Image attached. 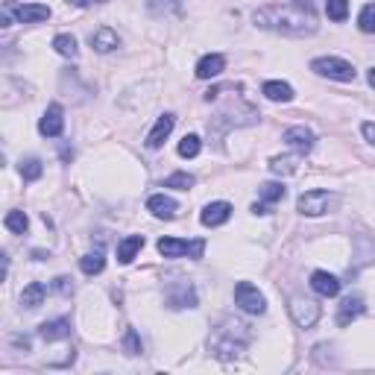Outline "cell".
<instances>
[{"label": "cell", "mask_w": 375, "mask_h": 375, "mask_svg": "<svg viewBox=\"0 0 375 375\" xmlns=\"http://www.w3.org/2000/svg\"><path fill=\"white\" fill-rule=\"evenodd\" d=\"M358 27H360V33H375V3H367L364 9H360Z\"/></svg>", "instance_id": "30"}, {"label": "cell", "mask_w": 375, "mask_h": 375, "mask_svg": "<svg viewBox=\"0 0 375 375\" xmlns=\"http://www.w3.org/2000/svg\"><path fill=\"white\" fill-rule=\"evenodd\" d=\"M91 3H106V0H91Z\"/></svg>", "instance_id": "38"}, {"label": "cell", "mask_w": 375, "mask_h": 375, "mask_svg": "<svg viewBox=\"0 0 375 375\" xmlns=\"http://www.w3.org/2000/svg\"><path fill=\"white\" fill-rule=\"evenodd\" d=\"M158 253L165 258H203L205 241H179V237H161Z\"/></svg>", "instance_id": "5"}, {"label": "cell", "mask_w": 375, "mask_h": 375, "mask_svg": "<svg viewBox=\"0 0 375 375\" xmlns=\"http://www.w3.org/2000/svg\"><path fill=\"white\" fill-rule=\"evenodd\" d=\"M91 47L97 50V53H111V50H118L120 47V39H118V33L111 30V27H100L97 33H91Z\"/></svg>", "instance_id": "18"}, {"label": "cell", "mask_w": 375, "mask_h": 375, "mask_svg": "<svg viewBox=\"0 0 375 375\" xmlns=\"http://www.w3.org/2000/svg\"><path fill=\"white\" fill-rule=\"evenodd\" d=\"M103 267H106V258H103V253H89L82 261H80V270L85 273V276H97V273H103Z\"/></svg>", "instance_id": "23"}, {"label": "cell", "mask_w": 375, "mask_h": 375, "mask_svg": "<svg viewBox=\"0 0 375 375\" xmlns=\"http://www.w3.org/2000/svg\"><path fill=\"white\" fill-rule=\"evenodd\" d=\"M39 334H42V340H47V343H53V340H65V337L71 334V320L59 317V320L42 322V326H39Z\"/></svg>", "instance_id": "17"}, {"label": "cell", "mask_w": 375, "mask_h": 375, "mask_svg": "<svg viewBox=\"0 0 375 375\" xmlns=\"http://www.w3.org/2000/svg\"><path fill=\"white\" fill-rule=\"evenodd\" d=\"M141 246H144V235L123 237V241L118 244V261H120V264H129V261L141 253Z\"/></svg>", "instance_id": "20"}, {"label": "cell", "mask_w": 375, "mask_h": 375, "mask_svg": "<svg viewBox=\"0 0 375 375\" xmlns=\"http://www.w3.org/2000/svg\"><path fill=\"white\" fill-rule=\"evenodd\" d=\"M264 97L267 100H273V103H291L293 100V89L287 82H279V80H270V82H264Z\"/></svg>", "instance_id": "21"}, {"label": "cell", "mask_w": 375, "mask_h": 375, "mask_svg": "<svg viewBox=\"0 0 375 375\" xmlns=\"http://www.w3.org/2000/svg\"><path fill=\"white\" fill-rule=\"evenodd\" d=\"M71 6H80V9H85V6H91V0H68Z\"/></svg>", "instance_id": "36"}, {"label": "cell", "mask_w": 375, "mask_h": 375, "mask_svg": "<svg viewBox=\"0 0 375 375\" xmlns=\"http://www.w3.org/2000/svg\"><path fill=\"white\" fill-rule=\"evenodd\" d=\"M232 217V205L229 203H208L205 208H203V214H199V220H203V226H208V229H217V226H223Z\"/></svg>", "instance_id": "12"}, {"label": "cell", "mask_w": 375, "mask_h": 375, "mask_svg": "<svg viewBox=\"0 0 375 375\" xmlns=\"http://www.w3.org/2000/svg\"><path fill=\"white\" fill-rule=\"evenodd\" d=\"M364 314V299L360 296H346L340 308H337V326H349L352 320H358Z\"/></svg>", "instance_id": "15"}, {"label": "cell", "mask_w": 375, "mask_h": 375, "mask_svg": "<svg viewBox=\"0 0 375 375\" xmlns=\"http://www.w3.org/2000/svg\"><path fill=\"white\" fill-rule=\"evenodd\" d=\"M3 223H6V229L15 232V235H24V232H27V226H30V220H27V214H24V211H9Z\"/></svg>", "instance_id": "27"}, {"label": "cell", "mask_w": 375, "mask_h": 375, "mask_svg": "<svg viewBox=\"0 0 375 375\" xmlns=\"http://www.w3.org/2000/svg\"><path fill=\"white\" fill-rule=\"evenodd\" d=\"M199 149H203V141H199V135H185V138L179 141V156H182V158L199 156Z\"/></svg>", "instance_id": "26"}, {"label": "cell", "mask_w": 375, "mask_h": 375, "mask_svg": "<svg viewBox=\"0 0 375 375\" xmlns=\"http://www.w3.org/2000/svg\"><path fill=\"white\" fill-rule=\"evenodd\" d=\"M360 132H364V138L375 147V123H364V127H360Z\"/></svg>", "instance_id": "35"}, {"label": "cell", "mask_w": 375, "mask_h": 375, "mask_svg": "<svg viewBox=\"0 0 375 375\" xmlns=\"http://www.w3.org/2000/svg\"><path fill=\"white\" fill-rule=\"evenodd\" d=\"M326 15L331 21H346L349 15V0H326Z\"/></svg>", "instance_id": "29"}, {"label": "cell", "mask_w": 375, "mask_h": 375, "mask_svg": "<svg viewBox=\"0 0 375 375\" xmlns=\"http://www.w3.org/2000/svg\"><path fill=\"white\" fill-rule=\"evenodd\" d=\"M65 111H62V106H50L44 111V118L39 120V132L44 135V138H59L62 129H65Z\"/></svg>", "instance_id": "11"}, {"label": "cell", "mask_w": 375, "mask_h": 375, "mask_svg": "<svg viewBox=\"0 0 375 375\" xmlns=\"http://www.w3.org/2000/svg\"><path fill=\"white\" fill-rule=\"evenodd\" d=\"M165 302L173 308V311H179V308H194L196 305V291H194V284L191 282H173L167 287V293H165Z\"/></svg>", "instance_id": "9"}, {"label": "cell", "mask_w": 375, "mask_h": 375, "mask_svg": "<svg viewBox=\"0 0 375 375\" xmlns=\"http://www.w3.org/2000/svg\"><path fill=\"white\" fill-rule=\"evenodd\" d=\"M314 132L311 129H305V127H291L284 132V144L291 147V149H296L299 156H305V153H311L314 149Z\"/></svg>", "instance_id": "10"}, {"label": "cell", "mask_w": 375, "mask_h": 375, "mask_svg": "<svg viewBox=\"0 0 375 375\" xmlns=\"http://www.w3.org/2000/svg\"><path fill=\"white\" fill-rule=\"evenodd\" d=\"M261 199H264V205H273L284 199V185L282 182H264L261 185Z\"/></svg>", "instance_id": "24"}, {"label": "cell", "mask_w": 375, "mask_h": 375, "mask_svg": "<svg viewBox=\"0 0 375 375\" xmlns=\"http://www.w3.org/2000/svg\"><path fill=\"white\" fill-rule=\"evenodd\" d=\"M165 188H176V191H188L194 188V176L191 173H173V176L165 179Z\"/></svg>", "instance_id": "31"}, {"label": "cell", "mask_w": 375, "mask_h": 375, "mask_svg": "<svg viewBox=\"0 0 375 375\" xmlns=\"http://www.w3.org/2000/svg\"><path fill=\"white\" fill-rule=\"evenodd\" d=\"M311 287H314L320 296H337L340 293V279L331 276L326 270H317L314 276H311Z\"/></svg>", "instance_id": "19"}, {"label": "cell", "mask_w": 375, "mask_h": 375, "mask_svg": "<svg viewBox=\"0 0 375 375\" xmlns=\"http://www.w3.org/2000/svg\"><path fill=\"white\" fill-rule=\"evenodd\" d=\"M53 47H56V53H59V56H68V59L77 56V39H73V35H65V33L56 35V39H53Z\"/></svg>", "instance_id": "25"}, {"label": "cell", "mask_w": 375, "mask_h": 375, "mask_svg": "<svg viewBox=\"0 0 375 375\" xmlns=\"http://www.w3.org/2000/svg\"><path fill=\"white\" fill-rule=\"evenodd\" d=\"M311 71L320 73V77H329L337 82H352L355 80V68L349 65L346 59H337V56H322L311 62Z\"/></svg>", "instance_id": "3"}, {"label": "cell", "mask_w": 375, "mask_h": 375, "mask_svg": "<svg viewBox=\"0 0 375 375\" xmlns=\"http://www.w3.org/2000/svg\"><path fill=\"white\" fill-rule=\"evenodd\" d=\"M291 317L299 329H311V326H317V320H320V305L314 302V299L293 296L291 299Z\"/></svg>", "instance_id": "8"}, {"label": "cell", "mask_w": 375, "mask_h": 375, "mask_svg": "<svg viewBox=\"0 0 375 375\" xmlns=\"http://www.w3.org/2000/svg\"><path fill=\"white\" fill-rule=\"evenodd\" d=\"M42 173H44V165H42L39 158H24L21 161V176L27 179V182H35Z\"/></svg>", "instance_id": "28"}, {"label": "cell", "mask_w": 375, "mask_h": 375, "mask_svg": "<svg viewBox=\"0 0 375 375\" xmlns=\"http://www.w3.org/2000/svg\"><path fill=\"white\" fill-rule=\"evenodd\" d=\"M147 208L153 211L158 220H173V217H176V211H179L176 199L165 196V194H153V196H149V199H147Z\"/></svg>", "instance_id": "13"}, {"label": "cell", "mask_w": 375, "mask_h": 375, "mask_svg": "<svg viewBox=\"0 0 375 375\" xmlns=\"http://www.w3.org/2000/svg\"><path fill=\"white\" fill-rule=\"evenodd\" d=\"M235 302L241 311H246V314H264L267 311V302H264V296H261V291L255 284H249V282H241L235 287Z\"/></svg>", "instance_id": "6"}, {"label": "cell", "mask_w": 375, "mask_h": 375, "mask_svg": "<svg viewBox=\"0 0 375 375\" xmlns=\"http://www.w3.org/2000/svg\"><path fill=\"white\" fill-rule=\"evenodd\" d=\"M44 299H47V287L42 282H33L24 287V293H21V305L24 308H39L44 305Z\"/></svg>", "instance_id": "22"}, {"label": "cell", "mask_w": 375, "mask_h": 375, "mask_svg": "<svg viewBox=\"0 0 375 375\" xmlns=\"http://www.w3.org/2000/svg\"><path fill=\"white\" fill-rule=\"evenodd\" d=\"M127 352L129 355H138L141 352V343H138V334H135V329L127 331Z\"/></svg>", "instance_id": "33"}, {"label": "cell", "mask_w": 375, "mask_h": 375, "mask_svg": "<svg viewBox=\"0 0 375 375\" xmlns=\"http://www.w3.org/2000/svg\"><path fill=\"white\" fill-rule=\"evenodd\" d=\"M53 287H56V291H59V293H71V291H73V284H71V279H65V276H62V279H56V282H53Z\"/></svg>", "instance_id": "34"}, {"label": "cell", "mask_w": 375, "mask_h": 375, "mask_svg": "<svg viewBox=\"0 0 375 375\" xmlns=\"http://www.w3.org/2000/svg\"><path fill=\"white\" fill-rule=\"evenodd\" d=\"M367 80H369V85H372V89H375V68L369 71V77H367Z\"/></svg>", "instance_id": "37"}, {"label": "cell", "mask_w": 375, "mask_h": 375, "mask_svg": "<svg viewBox=\"0 0 375 375\" xmlns=\"http://www.w3.org/2000/svg\"><path fill=\"white\" fill-rule=\"evenodd\" d=\"M3 9L9 15H15L18 24H42L50 18V6L44 3H15V0H6Z\"/></svg>", "instance_id": "7"}, {"label": "cell", "mask_w": 375, "mask_h": 375, "mask_svg": "<svg viewBox=\"0 0 375 375\" xmlns=\"http://www.w3.org/2000/svg\"><path fill=\"white\" fill-rule=\"evenodd\" d=\"M223 68H226V59H223L220 53H208L196 62V77L199 80H214L223 73Z\"/></svg>", "instance_id": "14"}, {"label": "cell", "mask_w": 375, "mask_h": 375, "mask_svg": "<svg viewBox=\"0 0 375 375\" xmlns=\"http://www.w3.org/2000/svg\"><path fill=\"white\" fill-rule=\"evenodd\" d=\"M331 205H334V194L322 191V188H314V191H305L302 196L296 199L299 214H305V217H320V214H326V211H329Z\"/></svg>", "instance_id": "4"}, {"label": "cell", "mask_w": 375, "mask_h": 375, "mask_svg": "<svg viewBox=\"0 0 375 375\" xmlns=\"http://www.w3.org/2000/svg\"><path fill=\"white\" fill-rule=\"evenodd\" d=\"M249 337L253 334H249L246 322L229 317L214 329V334H211V340H208V349H211V355L220 360H235L244 355V349L249 346Z\"/></svg>", "instance_id": "2"}, {"label": "cell", "mask_w": 375, "mask_h": 375, "mask_svg": "<svg viewBox=\"0 0 375 375\" xmlns=\"http://www.w3.org/2000/svg\"><path fill=\"white\" fill-rule=\"evenodd\" d=\"M253 21L258 24L261 30H273V33H282V35H311L317 33V15H314V6L308 0H291V3H273L258 9Z\"/></svg>", "instance_id": "1"}, {"label": "cell", "mask_w": 375, "mask_h": 375, "mask_svg": "<svg viewBox=\"0 0 375 375\" xmlns=\"http://www.w3.org/2000/svg\"><path fill=\"white\" fill-rule=\"evenodd\" d=\"M173 123H176V118H173V115H161V118L156 120L153 132L147 135V147H149V149H158L161 144H165V141H167V135L173 132Z\"/></svg>", "instance_id": "16"}, {"label": "cell", "mask_w": 375, "mask_h": 375, "mask_svg": "<svg viewBox=\"0 0 375 375\" xmlns=\"http://www.w3.org/2000/svg\"><path fill=\"white\" fill-rule=\"evenodd\" d=\"M270 170L279 173V176H291V173H296V158H273Z\"/></svg>", "instance_id": "32"}]
</instances>
